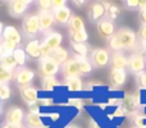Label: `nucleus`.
I'll list each match as a JSON object with an SVG mask.
<instances>
[{"mask_svg": "<svg viewBox=\"0 0 146 128\" xmlns=\"http://www.w3.org/2000/svg\"><path fill=\"white\" fill-rule=\"evenodd\" d=\"M62 41H63V36H62L60 32L50 31L49 33H46V36L44 37V41L41 42V55H42L41 58L50 56V54L54 50L60 48Z\"/></svg>", "mask_w": 146, "mask_h": 128, "instance_id": "obj_1", "label": "nucleus"}, {"mask_svg": "<svg viewBox=\"0 0 146 128\" xmlns=\"http://www.w3.org/2000/svg\"><path fill=\"white\" fill-rule=\"evenodd\" d=\"M115 37L118 38L119 44H121L122 50H128V49H133L136 46L137 35L133 30L129 27H122L115 32Z\"/></svg>", "mask_w": 146, "mask_h": 128, "instance_id": "obj_2", "label": "nucleus"}, {"mask_svg": "<svg viewBox=\"0 0 146 128\" xmlns=\"http://www.w3.org/2000/svg\"><path fill=\"white\" fill-rule=\"evenodd\" d=\"M22 30L27 37L35 38L38 35L40 31V23H38V17L37 14H28L23 18L22 22Z\"/></svg>", "mask_w": 146, "mask_h": 128, "instance_id": "obj_3", "label": "nucleus"}, {"mask_svg": "<svg viewBox=\"0 0 146 128\" xmlns=\"http://www.w3.org/2000/svg\"><path fill=\"white\" fill-rule=\"evenodd\" d=\"M38 69H40V73H41V76H42V78L55 77V74L60 70V65L56 63L51 56H45V58L40 59Z\"/></svg>", "mask_w": 146, "mask_h": 128, "instance_id": "obj_4", "label": "nucleus"}, {"mask_svg": "<svg viewBox=\"0 0 146 128\" xmlns=\"http://www.w3.org/2000/svg\"><path fill=\"white\" fill-rule=\"evenodd\" d=\"M33 78H35V72L30 68L21 67L17 70H14V81L21 88L31 86Z\"/></svg>", "mask_w": 146, "mask_h": 128, "instance_id": "obj_5", "label": "nucleus"}, {"mask_svg": "<svg viewBox=\"0 0 146 128\" xmlns=\"http://www.w3.org/2000/svg\"><path fill=\"white\" fill-rule=\"evenodd\" d=\"M90 62L94 68H104L110 63V54L106 49L96 48L91 53Z\"/></svg>", "mask_w": 146, "mask_h": 128, "instance_id": "obj_6", "label": "nucleus"}, {"mask_svg": "<svg viewBox=\"0 0 146 128\" xmlns=\"http://www.w3.org/2000/svg\"><path fill=\"white\" fill-rule=\"evenodd\" d=\"M30 5V0H10L8 1V13L13 18H19L27 12Z\"/></svg>", "mask_w": 146, "mask_h": 128, "instance_id": "obj_7", "label": "nucleus"}, {"mask_svg": "<svg viewBox=\"0 0 146 128\" xmlns=\"http://www.w3.org/2000/svg\"><path fill=\"white\" fill-rule=\"evenodd\" d=\"M145 68H146V58H144L141 54L135 53L128 58L127 69H128V72H131L132 74L139 76L140 73L145 72Z\"/></svg>", "mask_w": 146, "mask_h": 128, "instance_id": "obj_8", "label": "nucleus"}, {"mask_svg": "<svg viewBox=\"0 0 146 128\" xmlns=\"http://www.w3.org/2000/svg\"><path fill=\"white\" fill-rule=\"evenodd\" d=\"M25 111L19 106H12L8 109L7 114H5V124H10V126H19L22 122L25 121Z\"/></svg>", "mask_w": 146, "mask_h": 128, "instance_id": "obj_9", "label": "nucleus"}, {"mask_svg": "<svg viewBox=\"0 0 146 128\" xmlns=\"http://www.w3.org/2000/svg\"><path fill=\"white\" fill-rule=\"evenodd\" d=\"M96 27H98V33L104 38H110L111 36H114L115 33V26L111 21H109L108 18H104V19L99 21L96 23Z\"/></svg>", "mask_w": 146, "mask_h": 128, "instance_id": "obj_10", "label": "nucleus"}, {"mask_svg": "<svg viewBox=\"0 0 146 128\" xmlns=\"http://www.w3.org/2000/svg\"><path fill=\"white\" fill-rule=\"evenodd\" d=\"M60 70L63 73L64 78L69 80V78H74V77H80V69H78V64L77 60L74 58H69L63 65L60 67Z\"/></svg>", "mask_w": 146, "mask_h": 128, "instance_id": "obj_11", "label": "nucleus"}, {"mask_svg": "<svg viewBox=\"0 0 146 128\" xmlns=\"http://www.w3.org/2000/svg\"><path fill=\"white\" fill-rule=\"evenodd\" d=\"M38 23H40V31L41 32H50V28L55 23V17L53 12H38Z\"/></svg>", "mask_w": 146, "mask_h": 128, "instance_id": "obj_12", "label": "nucleus"}, {"mask_svg": "<svg viewBox=\"0 0 146 128\" xmlns=\"http://www.w3.org/2000/svg\"><path fill=\"white\" fill-rule=\"evenodd\" d=\"M19 94H21L22 100L25 101L28 106L37 104L38 99H40V97H38V90L36 87H32V86H28V87L21 88Z\"/></svg>", "mask_w": 146, "mask_h": 128, "instance_id": "obj_13", "label": "nucleus"}, {"mask_svg": "<svg viewBox=\"0 0 146 128\" xmlns=\"http://www.w3.org/2000/svg\"><path fill=\"white\" fill-rule=\"evenodd\" d=\"M106 15V9L103 5V1H96L92 3L88 9V17H90V21L98 23L99 21L104 19Z\"/></svg>", "mask_w": 146, "mask_h": 128, "instance_id": "obj_14", "label": "nucleus"}, {"mask_svg": "<svg viewBox=\"0 0 146 128\" xmlns=\"http://www.w3.org/2000/svg\"><path fill=\"white\" fill-rule=\"evenodd\" d=\"M127 64H128V58L124 56L123 53L118 51V53H114L110 58V65L111 69L115 70H126Z\"/></svg>", "mask_w": 146, "mask_h": 128, "instance_id": "obj_15", "label": "nucleus"}, {"mask_svg": "<svg viewBox=\"0 0 146 128\" xmlns=\"http://www.w3.org/2000/svg\"><path fill=\"white\" fill-rule=\"evenodd\" d=\"M25 51L27 56L32 59H41V42L38 40H31L26 44Z\"/></svg>", "mask_w": 146, "mask_h": 128, "instance_id": "obj_16", "label": "nucleus"}, {"mask_svg": "<svg viewBox=\"0 0 146 128\" xmlns=\"http://www.w3.org/2000/svg\"><path fill=\"white\" fill-rule=\"evenodd\" d=\"M127 80V72L126 70H115L111 69L110 74H109V81L113 85L114 88H119L126 83Z\"/></svg>", "mask_w": 146, "mask_h": 128, "instance_id": "obj_17", "label": "nucleus"}, {"mask_svg": "<svg viewBox=\"0 0 146 128\" xmlns=\"http://www.w3.org/2000/svg\"><path fill=\"white\" fill-rule=\"evenodd\" d=\"M3 40L12 41V42L19 45L22 42V36H21L19 31L14 27V26H5L4 33H3Z\"/></svg>", "mask_w": 146, "mask_h": 128, "instance_id": "obj_18", "label": "nucleus"}, {"mask_svg": "<svg viewBox=\"0 0 146 128\" xmlns=\"http://www.w3.org/2000/svg\"><path fill=\"white\" fill-rule=\"evenodd\" d=\"M53 13H54V17H55V22L59 23V25H62V26L68 25L69 19H71V17H72V12L67 5L63 8H60V9H58V10H54Z\"/></svg>", "mask_w": 146, "mask_h": 128, "instance_id": "obj_19", "label": "nucleus"}, {"mask_svg": "<svg viewBox=\"0 0 146 128\" xmlns=\"http://www.w3.org/2000/svg\"><path fill=\"white\" fill-rule=\"evenodd\" d=\"M25 124L27 128H44L45 127L42 119H41V114L30 113V111L25 117Z\"/></svg>", "mask_w": 146, "mask_h": 128, "instance_id": "obj_20", "label": "nucleus"}, {"mask_svg": "<svg viewBox=\"0 0 146 128\" xmlns=\"http://www.w3.org/2000/svg\"><path fill=\"white\" fill-rule=\"evenodd\" d=\"M140 99L136 95H126V97L122 99V108L126 111H133L139 108Z\"/></svg>", "mask_w": 146, "mask_h": 128, "instance_id": "obj_21", "label": "nucleus"}, {"mask_svg": "<svg viewBox=\"0 0 146 128\" xmlns=\"http://www.w3.org/2000/svg\"><path fill=\"white\" fill-rule=\"evenodd\" d=\"M73 58L77 60V64H78V69H80V74L81 76H87L91 73L92 70V64H91L90 59L87 58H81V56H76L73 55Z\"/></svg>", "mask_w": 146, "mask_h": 128, "instance_id": "obj_22", "label": "nucleus"}, {"mask_svg": "<svg viewBox=\"0 0 146 128\" xmlns=\"http://www.w3.org/2000/svg\"><path fill=\"white\" fill-rule=\"evenodd\" d=\"M64 85H66L67 90L71 91V92H81V91H83V88H85L81 77H74V78L66 80Z\"/></svg>", "mask_w": 146, "mask_h": 128, "instance_id": "obj_23", "label": "nucleus"}, {"mask_svg": "<svg viewBox=\"0 0 146 128\" xmlns=\"http://www.w3.org/2000/svg\"><path fill=\"white\" fill-rule=\"evenodd\" d=\"M0 67L5 68V69H10V70H14L15 68L18 67L14 58H13V54H10V53L3 54V55L0 56Z\"/></svg>", "mask_w": 146, "mask_h": 128, "instance_id": "obj_24", "label": "nucleus"}, {"mask_svg": "<svg viewBox=\"0 0 146 128\" xmlns=\"http://www.w3.org/2000/svg\"><path fill=\"white\" fill-rule=\"evenodd\" d=\"M50 56H51V58H53L54 60H55L59 65H60V67L69 59L68 51H67L66 49H63V48H58L56 50H54L53 53L50 54Z\"/></svg>", "mask_w": 146, "mask_h": 128, "instance_id": "obj_25", "label": "nucleus"}, {"mask_svg": "<svg viewBox=\"0 0 146 128\" xmlns=\"http://www.w3.org/2000/svg\"><path fill=\"white\" fill-rule=\"evenodd\" d=\"M68 27H69V32L82 31V30H85V22H83V19L80 15L72 14L71 19H69V23H68Z\"/></svg>", "mask_w": 146, "mask_h": 128, "instance_id": "obj_26", "label": "nucleus"}, {"mask_svg": "<svg viewBox=\"0 0 146 128\" xmlns=\"http://www.w3.org/2000/svg\"><path fill=\"white\" fill-rule=\"evenodd\" d=\"M59 85H60V82L55 77H45L41 81V90L45 92H50Z\"/></svg>", "mask_w": 146, "mask_h": 128, "instance_id": "obj_27", "label": "nucleus"}, {"mask_svg": "<svg viewBox=\"0 0 146 128\" xmlns=\"http://www.w3.org/2000/svg\"><path fill=\"white\" fill-rule=\"evenodd\" d=\"M69 38H71V42L86 44V41L88 40V33L86 32V30L74 31V32H69Z\"/></svg>", "mask_w": 146, "mask_h": 128, "instance_id": "obj_28", "label": "nucleus"}, {"mask_svg": "<svg viewBox=\"0 0 146 128\" xmlns=\"http://www.w3.org/2000/svg\"><path fill=\"white\" fill-rule=\"evenodd\" d=\"M72 50L76 56H81V58H87L88 54V48L86 44H76V42H71Z\"/></svg>", "mask_w": 146, "mask_h": 128, "instance_id": "obj_29", "label": "nucleus"}, {"mask_svg": "<svg viewBox=\"0 0 146 128\" xmlns=\"http://www.w3.org/2000/svg\"><path fill=\"white\" fill-rule=\"evenodd\" d=\"M13 58H14V60H15V63H17V65H19V68L21 67H25L26 60H27V54H26L25 49L17 48L14 50V53H13Z\"/></svg>", "mask_w": 146, "mask_h": 128, "instance_id": "obj_30", "label": "nucleus"}, {"mask_svg": "<svg viewBox=\"0 0 146 128\" xmlns=\"http://www.w3.org/2000/svg\"><path fill=\"white\" fill-rule=\"evenodd\" d=\"M119 15H121V9H119L118 5L111 4L110 7L106 9V15H105V18H108V19L111 21V22H113L114 19H117Z\"/></svg>", "mask_w": 146, "mask_h": 128, "instance_id": "obj_31", "label": "nucleus"}, {"mask_svg": "<svg viewBox=\"0 0 146 128\" xmlns=\"http://www.w3.org/2000/svg\"><path fill=\"white\" fill-rule=\"evenodd\" d=\"M13 78H14V70L5 69V68L0 67V82L8 85V82H10Z\"/></svg>", "mask_w": 146, "mask_h": 128, "instance_id": "obj_32", "label": "nucleus"}, {"mask_svg": "<svg viewBox=\"0 0 146 128\" xmlns=\"http://www.w3.org/2000/svg\"><path fill=\"white\" fill-rule=\"evenodd\" d=\"M10 96H12V91H10V87L5 83H1L0 85V99L1 100H9Z\"/></svg>", "mask_w": 146, "mask_h": 128, "instance_id": "obj_33", "label": "nucleus"}, {"mask_svg": "<svg viewBox=\"0 0 146 128\" xmlns=\"http://www.w3.org/2000/svg\"><path fill=\"white\" fill-rule=\"evenodd\" d=\"M40 12H53L51 9V0H40L37 3Z\"/></svg>", "mask_w": 146, "mask_h": 128, "instance_id": "obj_34", "label": "nucleus"}, {"mask_svg": "<svg viewBox=\"0 0 146 128\" xmlns=\"http://www.w3.org/2000/svg\"><path fill=\"white\" fill-rule=\"evenodd\" d=\"M1 42H3V46H4V50H5V53H10V54H13V53H14V50H15V49L18 48V45H17V44L12 42V41L3 40Z\"/></svg>", "mask_w": 146, "mask_h": 128, "instance_id": "obj_35", "label": "nucleus"}, {"mask_svg": "<svg viewBox=\"0 0 146 128\" xmlns=\"http://www.w3.org/2000/svg\"><path fill=\"white\" fill-rule=\"evenodd\" d=\"M136 82L141 90H146V70L140 73L139 76H136Z\"/></svg>", "mask_w": 146, "mask_h": 128, "instance_id": "obj_36", "label": "nucleus"}, {"mask_svg": "<svg viewBox=\"0 0 146 128\" xmlns=\"http://www.w3.org/2000/svg\"><path fill=\"white\" fill-rule=\"evenodd\" d=\"M66 5H67V1H64V0H51V9H53V12L66 7Z\"/></svg>", "mask_w": 146, "mask_h": 128, "instance_id": "obj_37", "label": "nucleus"}, {"mask_svg": "<svg viewBox=\"0 0 146 128\" xmlns=\"http://www.w3.org/2000/svg\"><path fill=\"white\" fill-rule=\"evenodd\" d=\"M37 105L38 106H50V105H53V99H49V97L38 99Z\"/></svg>", "mask_w": 146, "mask_h": 128, "instance_id": "obj_38", "label": "nucleus"}, {"mask_svg": "<svg viewBox=\"0 0 146 128\" xmlns=\"http://www.w3.org/2000/svg\"><path fill=\"white\" fill-rule=\"evenodd\" d=\"M124 4H126L129 9H137L139 4H140V0H127V1H124Z\"/></svg>", "mask_w": 146, "mask_h": 128, "instance_id": "obj_39", "label": "nucleus"}, {"mask_svg": "<svg viewBox=\"0 0 146 128\" xmlns=\"http://www.w3.org/2000/svg\"><path fill=\"white\" fill-rule=\"evenodd\" d=\"M126 114H127V111L124 110V109L122 108V106H118V108H117L115 110H114L113 115H110V118H111V117H124Z\"/></svg>", "mask_w": 146, "mask_h": 128, "instance_id": "obj_40", "label": "nucleus"}, {"mask_svg": "<svg viewBox=\"0 0 146 128\" xmlns=\"http://www.w3.org/2000/svg\"><path fill=\"white\" fill-rule=\"evenodd\" d=\"M69 105H74V106H77L78 109L80 108H82L83 106V100H81V99H69Z\"/></svg>", "mask_w": 146, "mask_h": 128, "instance_id": "obj_41", "label": "nucleus"}, {"mask_svg": "<svg viewBox=\"0 0 146 128\" xmlns=\"http://www.w3.org/2000/svg\"><path fill=\"white\" fill-rule=\"evenodd\" d=\"M139 37L141 38V41H146V25H142V27L140 28Z\"/></svg>", "mask_w": 146, "mask_h": 128, "instance_id": "obj_42", "label": "nucleus"}, {"mask_svg": "<svg viewBox=\"0 0 146 128\" xmlns=\"http://www.w3.org/2000/svg\"><path fill=\"white\" fill-rule=\"evenodd\" d=\"M95 86H101V83H99V82H94V81H92V82H88L87 83V85H86V90H87V91H90V90H92V88L94 87H95Z\"/></svg>", "mask_w": 146, "mask_h": 128, "instance_id": "obj_43", "label": "nucleus"}, {"mask_svg": "<svg viewBox=\"0 0 146 128\" xmlns=\"http://www.w3.org/2000/svg\"><path fill=\"white\" fill-rule=\"evenodd\" d=\"M140 19H141L142 25H146V9L140 10Z\"/></svg>", "mask_w": 146, "mask_h": 128, "instance_id": "obj_44", "label": "nucleus"}, {"mask_svg": "<svg viewBox=\"0 0 146 128\" xmlns=\"http://www.w3.org/2000/svg\"><path fill=\"white\" fill-rule=\"evenodd\" d=\"M45 115L50 117V118L53 119V122H56L59 118H60V114H58V113H54V114H45Z\"/></svg>", "mask_w": 146, "mask_h": 128, "instance_id": "obj_45", "label": "nucleus"}, {"mask_svg": "<svg viewBox=\"0 0 146 128\" xmlns=\"http://www.w3.org/2000/svg\"><path fill=\"white\" fill-rule=\"evenodd\" d=\"M88 128H101V127L99 126V124L96 123V122L94 121V119H91L90 123H88Z\"/></svg>", "mask_w": 146, "mask_h": 128, "instance_id": "obj_46", "label": "nucleus"}, {"mask_svg": "<svg viewBox=\"0 0 146 128\" xmlns=\"http://www.w3.org/2000/svg\"><path fill=\"white\" fill-rule=\"evenodd\" d=\"M1 128H25L23 124H19V126H10V124H4Z\"/></svg>", "mask_w": 146, "mask_h": 128, "instance_id": "obj_47", "label": "nucleus"}, {"mask_svg": "<svg viewBox=\"0 0 146 128\" xmlns=\"http://www.w3.org/2000/svg\"><path fill=\"white\" fill-rule=\"evenodd\" d=\"M4 28H5V26L3 25V22H0V38H3V33H4Z\"/></svg>", "mask_w": 146, "mask_h": 128, "instance_id": "obj_48", "label": "nucleus"}, {"mask_svg": "<svg viewBox=\"0 0 146 128\" xmlns=\"http://www.w3.org/2000/svg\"><path fill=\"white\" fill-rule=\"evenodd\" d=\"M73 4L77 5V7H82V5L86 4V1H73Z\"/></svg>", "mask_w": 146, "mask_h": 128, "instance_id": "obj_49", "label": "nucleus"}, {"mask_svg": "<svg viewBox=\"0 0 146 128\" xmlns=\"http://www.w3.org/2000/svg\"><path fill=\"white\" fill-rule=\"evenodd\" d=\"M4 53H5V50H4V46H3V42H0V56H1Z\"/></svg>", "mask_w": 146, "mask_h": 128, "instance_id": "obj_50", "label": "nucleus"}, {"mask_svg": "<svg viewBox=\"0 0 146 128\" xmlns=\"http://www.w3.org/2000/svg\"><path fill=\"white\" fill-rule=\"evenodd\" d=\"M142 49H144V51L146 53V41H142Z\"/></svg>", "mask_w": 146, "mask_h": 128, "instance_id": "obj_51", "label": "nucleus"}, {"mask_svg": "<svg viewBox=\"0 0 146 128\" xmlns=\"http://www.w3.org/2000/svg\"><path fill=\"white\" fill-rule=\"evenodd\" d=\"M67 128H80V127H78V126H74V124H71V126H68Z\"/></svg>", "mask_w": 146, "mask_h": 128, "instance_id": "obj_52", "label": "nucleus"}, {"mask_svg": "<svg viewBox=\"0 0 146 128\" xmlns=\"http://www.w3.org/2000/svg\"><path fill=\"white\" fill-rule=\"evenodd\" d=\"M132 128H136V127H132Z\"/></svg>", "mask_w": 146, "mask_h": 128, "instance_id": "obj_53", "label": "nucleus"}, {"mask_svg": "<svg viewBox=\"0 0 146 128\" xmlns=\"http://www.w3.org/2000/svg\"><path fill=\"white\" fill-rule=\"evenodd\" d=\"M0 85H1V82H0Z\"/></svg>", "mask_w": 146, "mask_h": 128, "instance_id": "obj_54", "label": "nucleus"}]
</instances>
